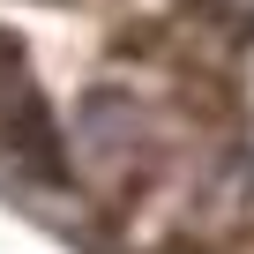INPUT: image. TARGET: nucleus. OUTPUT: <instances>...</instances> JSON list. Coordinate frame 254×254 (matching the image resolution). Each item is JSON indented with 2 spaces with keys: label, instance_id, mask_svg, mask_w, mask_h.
Masks as SVG:
<instances>
[{
  "label": "nucleus",
  "instance_id": "1",
  "mask_svg": "<svg viewBox=\"0 0 254 254\" xmlns=\"http://www.w3.org/2000/svg\"><path fill=\"white\" fill-rule=\"evenodd\" d=\"M0 150H30L45 172H60V150H53V120L30 90V60L23 45L0 30Z\"/></svg>",
  "mask_w": 254,
  "mask_h": 254
}]
</instances>
